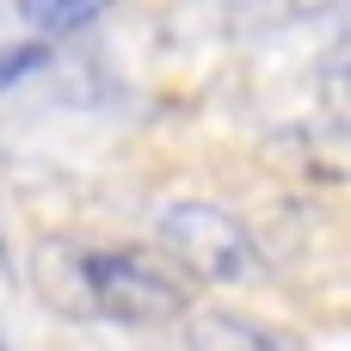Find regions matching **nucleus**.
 Segmentation results:
<instances>
[{
    "mask_svg": "<svg viewBox=\"0 0 351 351\" xmlns=\"http://www.w3.org/2000/svg\"><path fill=\"white\" fill-rule=\"evenodd\" d=\"M37 290L80 321L111 327H167L191 308V271L160 247H86V241H43Z\"/></svg>",
    "mask_w": 351,
    "mask_h": 351,
    "instance_id": "nucleus-1",
    "label": "nucleus"
},
{
    "mask_svg": "<svg viewBox=\"0 0 351 351\" xmlns=\"http://www.w3.org/2000/svg\"><path fill=\"white\" fill-rule=\"evenodd\" d=\"M154 234H160V253H173L204 284H247L259 271L253 234L216 204H167L154 216Z\"/></svg>",
    "mask_w": 351,
    "mask_h": 351,
    "instance_id": "nucleus-2",
    "label": "nucleus"
},
{
    "mask_svg": "<svg viewBox=\"0 0 351 351\" xmlns=\"http://www.w3.org/2000/svg\"><path fill=\"white\" fill-rule=\"evenodd\" d=\"M185 351H290L271 327L259 321H241V315H197L191 333H185Z\"/></svg>",
    "mask_w": 351,
    "mask_h": 351,
    "instance_id": "nucleus-3",
    "label": "nucleus"
},
{
    "mask_svg": "<svg viewBox=\"0 0 351 351\" xmlns=\"http://www.w3.org/2000/svg\"><path fill=\"white\" fill-rule=\"evenodd\" d=\"M105 6H111V0H19L25 25H37L43 37H62V31H80V25H93V19H99Z\"/></svg>",
    "mask_w": 351,
    "mask_h": 351,
    "instance_id": "nucleus-4",
    "label": "nucleus"
},
{
    "mask_svg": "<svg viewBox=\"0 0 351 351\" xmlns=\"http://www.w3.org/2000/svg\"><path fill=\"white\" fill-rule=\"evenodd\" d=\"M321 93H327L333 111L351 117V25L327 43V56H321Z\"/></svg>",
    "mask_w": 351,
    "mask_h": 351,
    "instance_id": "nucleus-5",
    "label": "nucleus"
}]
</instances>
